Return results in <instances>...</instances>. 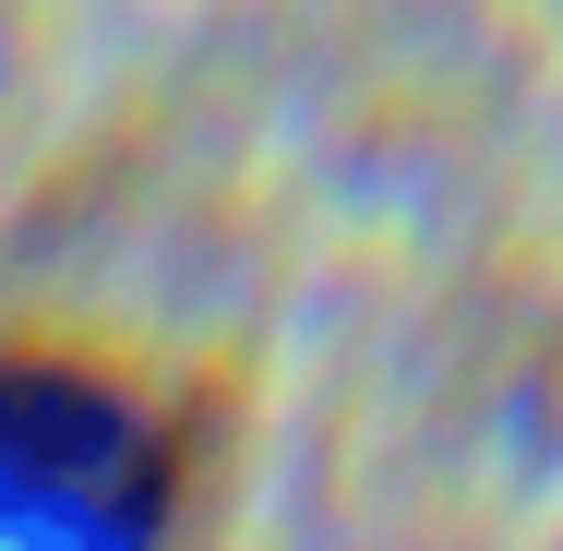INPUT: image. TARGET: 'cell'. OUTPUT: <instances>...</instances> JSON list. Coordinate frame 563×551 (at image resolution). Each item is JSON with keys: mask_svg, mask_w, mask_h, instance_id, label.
I'll return each mask as SVG.
<instances>
[{"mask_svg": "<svg viewBox=\"0 0 563 551\" xmlns=\"http://www.w3.org/2000/svg\"><path fill=\"white\" fill-rule=\"evenodd\" d=\"M192 504L168 396L85 348H0V528L12 540H156Z\"/></svg>", "mask_w": 563, "mask_h": 551, "instance_id": "cell-1", "label": "cell"}]
</instances>
